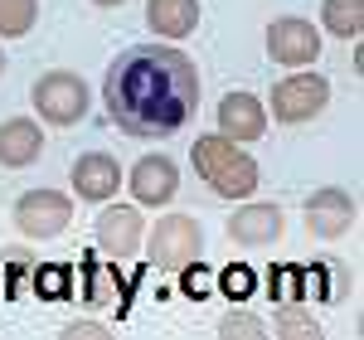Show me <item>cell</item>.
<instances>
[{
	"mask_svg": "<svg viewBox=\"0 0 364 340\" xmlns=\"http://www.w3.org/2000/svg\"><path fill=\"white\" fill-rule=\"evenodd\" d=\"M102 107L127 137H175L199 112V68L185 49L132 44L102 78Z\"/></svg>",
	"mask_w": 364,
	"mask_h": 340,
	"instance_id": "obj_1",
	"label": "cell"
},
{
	"mask_svg": "<svg viewBox=\"0 0 364 340\" xmlns=\"http://www.w3.org/2000/svg\"><path fill=\"white\" fill-rule=\"evenodd\" d=\"M190 161H195V175L214 190L219 199H252L257 190V180H262V170L252 161L248 151L238 142H228L219 132H209V137H195V151H190Z\"/></svg>",
	"mask_w": 364,
	"mask_h": 340,
	"instance_id": "obj_2",
	"label": "cell"
},
{
	"mask_svg": "<svg viewBox=\"0 0 364 340\" xmlns=\"http://www.w3.org/2000/svg\"><path fill=\"white\" fill-rule=\"evenodd\" d=\"M141 243H146L151 267H161V272H180V267L199 262L204 228H199L190 214H161V219H156V228H151Z\"/></svg>",
	"mask_w": 364,
	"mask_h": 340,
	"instance_id": "obj_3",
	"label": "cell"
},
{
	"mask_svg": "<svg viewBox=\"0 0 364 340\" xmlns=\"http://www.w3.org/2000/svg\"><path fill=\"white\" fill-rule=\"evenodd\" d=\"M29 102H34L39 122H49V127H78L87 117V83L68 68H54L29 87Z\"/></svg>",
	"mask_w": 364,
	"mask_h": 340,
	"instance_id": "obj_4",
	"label": "cell"
},
{
	"mask_svg": "<svg viewBox=\"0 0 364 340\" xmlns=\"http://www.w3.org/2000/svg\"><path fill=\"white\" fill-rule=\"evenodd\" d=\"M326 102H331V83L311 68H291L282 83H272V122H282V127L311 122Z\"/></svg>",
	"mask_w": 364,
	"mask_h": 340,
	"instance_id": "obj_5",
	"label": "cell"
},
{
	"mask_svg": "<svg viewBox=\"0 0 364 340\" xmlns=\"http://www.w3.org/2000/svg\"><path fill=\"white\" fill-rule=\"evenodd\" d=\"M73 224V199L63 190H25L15 199V228L25 238H58Z\"/></svg>",
	"mask_w": 364,
	"mask_h": 340,
	"instance_id": "obj_6",
	"label": "cell"
},
{
	"mask_svg": "<svg viewBox=\"0 0 364 340\" xmlns=\"http://www.w3.org/2000/svg\"><path fill=\"white\" fill-rule=\"evenodd\" d=\"M267 54L277 58L282 68H311L321 58V29L301 15H282V20L267 25Z\"/></svg>",
	"mask_w": 364,
	"mask_h": 340,
	"instance_id": "obj_7",
	"label": "cell"
},
{
	"mask_svg": "<svg viewBox=\"0 0 364 340\" xmlns=\"http://www.w3.org/2000/svg\"><path fill=\"white\" fill-rule=\"evenodd\" d=\"M355 219H360V204H355L350 190H336V185L311 190V199H306V228L321 238V243L345 238V233L355 228Z\"/></svg>",
	"mask_w": 364,
	"mask_h": 340,
	"instance_id": "obj_8",
	"label": "cell"
},
{
	"mask_svg": "<svg viewBox=\"0 0 364 340\" xmlns=\"http://www.w3.org/2000/svg\"><path fill=\"white\" fill-rule=\"evenodd\" d=\"M68 180H73V195L78 199H87V204H107V199H117V190H122V166H117L107 151H87V156L73 161Z\"/></svg>",
	"mask_w": 364,
	"mask_h": 340,
	"instance_id": "obj_9",
	"label": "cell"
},
{
	"mask_svg": "<svg viewBox=\"0 0 364 340\" xmlns=\"http://www.w3.org/2000/svg\"><path fill=\"white\" fill-rule=\"evenodd\" d=\"M146 238V224H141V204H107L97 214V248L107 257H132Z\"/></svg>",
	"mask_w": 364,
	"mask_h": 340,
	"instance_id": "obj_10",
	"label": "cell"
},
{
	"mask_svg": "<svg viewBox=\"0 0 364 340\" xmlns=\"http://www.w3.org/2000/svg\"><path fill=\"white\" fill-rule=\"evenodd\" d=\"M127 185H132V199L146 204V209L170 204L175 190H180V166L170 156H141L136 166H132V175H127Z\"/></svg>",
	"mask_w": 364,
	"mask_h": 340,
	"instance_id": "obj_11",
	"label": "cell"
},
{
	"mask_svg": "<svg viewBox=\"0 0 364 340\" xmlns=\"http://www.w3.org/2000/svg\"><path fill=\"white\" fill-rule=\"evenodd\" d=\"M214 122H219V137H228V142H238V146L267 137V107L252 92H228L224 102H219V117Z\"/></svg>",
	"mask_w": 364,
	"mask_h": 340,
	"instance_id": "obj_12",
	"label": "cell"
},
{
	"mask_svg": "<svg viewBox=\"0 0 364 340\" xmlns=\"http://www.w3.org/2000/svg\"><path fill=\"white\" fill-rule=\"evenodd\" d=\"M228 238L243 248H267L282 238V209L277 204H243L228 214Z\"/></svg>",
	"mask_w": 364,
	"mask_h": 340,
	"instance_id": "obj_13",
	"label": "cell"
},
{
	"mask_svg": "<svg viewBox=\"0 0 364 340\" xmlns=\"http://www.w3.org/2000/svg\"><path fill=\"white\" fill-rule=\"evenodd\" d=\"M39 151H44V127H39V122H29V117H10V122H0V166H5V170L34 166Z\"/></svg>",
	"mask_w": 364,
	"mask_h": 340,
	"instance_id": "obj_14",
	"label": "cell"
},
{
	"mask_svg": "<svg viewBox=\"0 0 364 340\" xmlns=\"http://www.w3.org/2000/svg\"><path fill=\"white\" fill-rule=\"evenodd\" d=\"M146 25L161 39H190L199 25V0H146Z\"/></svg>",
	"mask_w": 364,
	"mask_h": 340,
	"instance_id": "obj_15",
	"label": "cell"
},
{
	"mask_svg": "<svg viewBox=\"0 0 364 340\" xmlns=\"http://www.w3.org/2000/svg\"><path fill=\"white\" fill-rule=\"evenodd\" d=\"M321 25L336 39H360L364 34V0H326L321 5Z\"/></svg>",
	"mask_w": 364,
	"mask_h": 340,
	"instance_id": "obj_16",
	"label": "cell"
},
{
	"mask_svg": "<svg viewBox=\"0 0 364 340\" xmlns=\"http://www.w3.org/2000/svg\"><path fill=\"white\" fill-rule=\"evenodd\" d=\"M39 20V0H0V39H25Z\"/></svg>",
	"mask_w": 364,
	"mask_h": 340,
	"instance_id": "obj_17",
	"label": "cell"
},
{
	"mask_svg": "<svg viewBox=\"0 0 364 340\" xmlns=\"http://www.w3.org/2000/svg\"><path fill=\"white\" fill-rule=\"evenodd\" d=\"M272 336H282V340H321V326H316L311 312L296 302V307H282V312L272 316Z\"/></svg>",
	"mask_w": 364,
	"mask_h": 340,
	"instance_id": "obj_18",
	"label": "cell"
},
{
	"mask_svg": "<svg viewBox=\"0 0 364 340\" xmlns=\"http://www.w3.org/2000/svg\"><path fill=\"white\" fill-rule=\"evenodd\" d=\"M219 336H224V340H233V336H238V340H262V336H267V326H257L252 316L238 312V316H228L224 326H219Z\"/></svg>",
	"mask_w": 364,
	"mask_h": 340,
	"instance_id": "obj_19",
	"label": "cell"
},
{
	"mask_svg": "<svg viewBox=\"0 0 364 340\" xmlns=\"http://www.w3.org/2000/svg\"><path fill=\"white\" fill-rule=\"evenodd\" d=\"M219 292L243 302V297L252 292V272H248V267H228V272H219Z\"/></svg>",
	"mask_w": 364,
	"mask_h": 340,
	"instance_id": "obj_20",
	"label": "cell"
},
{
	"mask_svg": "<svg viewBox=\"0 0 364 340\" xmlns=\"http://www.w3.org/2000/svg\"><path fill=\"white\" fill-rule=\"evenodd\" d=\"M68 267H39V272H34V287H44V292H49V297H63V292H68Z\"/></svg>",
	"mask_w": 364,
	"mask_h": 340,
	"instance_id": "obj_21",
	"label": "cell"
},
{
	"mask_svg": "<svg viewBox=\"0 0 364 340\" xmlns=\"http://www.w3.org/2000/svg\"><path fill=\"white\" fill-rule=\"evenodd\" d=\"M63 340H107V331H102V326H83V321H78V326H63Z\"/></svg>",
	"mask_w": 364,
	"mask_h": 340,
	"instance_id": "obj_22",
	"label": "cell"
},
{
	"mask_svg": "<svg viewBox=\"0 0 364 340\" xmlns=\"http://www.w3.org/2000/svg\"><path fill=\"white\" fill-rule=\"evenodd\" d=\"M92 5H122V0H92Z\"/></svg>",
	"mask_w": 364,
	"mask_h": 340,
	"instance_id": "obj_23",
	"label": "cell"
},
{
	"mask_svg": "<svg viewBox=\"0 0 364 340\" xmlns=\"http://www.w3.org/2000/svg\"><path fill=\"white\" fill-rule=\"evenodd\" d=\"M0 73H5V49H0Z\"/></svg>",
	"mask_w": 364,
	"mask_h": 340,
	"instance_id": "obj_24",
	"label": "cell"
}]
</instances>
